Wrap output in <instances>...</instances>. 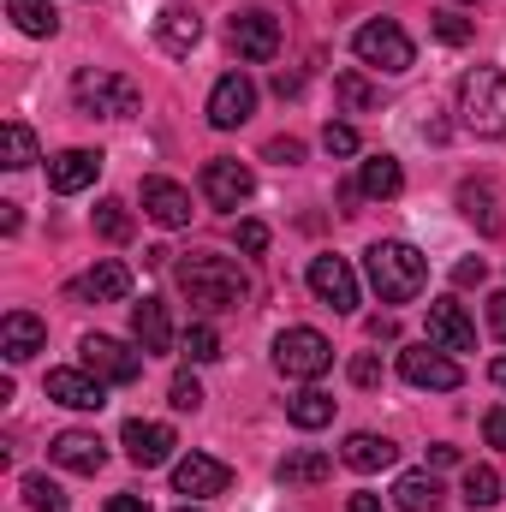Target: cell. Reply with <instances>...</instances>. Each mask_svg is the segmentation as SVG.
I'll use <instances>...</instances> for the list:
<instances>
[{"instance_id":"obj_1","label":"cell","mask_w":506,"mask_h":512,"mask_svg":"<svg viewBox=\"0 0 506 512\" xmlns=\"http://www.w3.org/2000/svg\"><path fill=\"white\" fill-rule=\"evenodd\" d=\"M173 280H179V292L203 310V316H221V310H239L245 298H251V274L233 262V256H215V251H191L179 256V268H173Z\"/></svg>"},{"instance_id":"obj_2","label":"cell","mask_w":506,"mask_h":512,"mask_svg":"<svg viewBox=\"0 0 506 512\" xmlns=\"http://www.w3.org/2000/svg\"><path fill=\"white\" fill-rule=\"evenodd\" d=\"M364 274H370L381 304H411L429 286V262H423L417 245H405V239H376L364 251Z\"/></svg>"},{"instance_id":"obj_3","label":"cell","mask_w":506,"mask_h":512,"mask_svg":"<svg viewBox=\"0 0 506 512\" xmlns=\"http://www.w3.org/2000/svg\"><path fill=\"white\" fill-rule=\"evenodd\" d=\"M72 102H78V114H90V120H131V114L143 108V90H137V78L114 72V66H84V72L72 78Z\"/></svg>"},{"instance_id":"obj_4","label":"cell","mask_w":506,"mask_h":512,"mask_svg":"<svg viewBox=\"0 0 506 512\" xmlns=\"http://www.w3.org/2000/svg\"><path fill=\"white\" fill-rule=\"evenodd\" d=\"M459 120L477 137H506V72L501 66H471L459 78Z\"/></svg>"},{"instance_id":"obj_5","label":"cell","mask_w":506,"mask_h":512,"mask_svg":"<svg viewBox=\"0 0 506 512\" xmlns=\"http://www.w3.org/2000/svg\"><path fill=\"white\" fill-rule=\"evenodd\" d=\"M274 370H280L286 382H322V376L334 370L328 334H316V328H286V334L274 340Z\"/></svg>"},{"instance_id":"obj_6","label":"cell","mask_w":506,"mask_h":512,"mask_svg":"<svg viewBox=\"0 0 506 512\" xmlns=\"http://www.w3.org/2000/svg\"><path fill=\"white\" fill-rule=\"evenodd\" d=\"M352 54H358L364 66L387 72V78H399V72H411V66H417V48H411V36H405L393 18H370V24L352 36Z\"/></svg>"},{"instance_id":"obj_7","label":"cell","mask_w":506,"mask_h":512,"mask_svg":"<svg viewBox=\"0 0 506 512\" xmlns=\"http://www.w3.org/2000/svg\"><path fill=\"white\" fill-rule=\"evenodd\" d=\"M78 352H84V370L102 376L108 387H131L143 376V358H149V352H131L126 340H114V334H84Z\"/></svg>"},{"instance_id":"obj_8","label":"cell","mask_w":506,"mask_h":512,"mask_svg":"<svg viewBox=\"0 0 506 512\" xmlns=\"http://www.w3.org/2000/svg\"><path fill=\"white\" fill-rule=\"evenodd\" d=\"M399 376L411 387H423V393H453V387L465 382V370L453 364V352H441V346H405L399 352Z\"/></svg>"},{"instance_id":"obj_9","label":"cell","mask_w":506,"mask_h":512,"mask_svg":"<svg viewBox=\"0 0 506 512\" xmlns=\"http://www.w3.org/2000/svg\"><path fill=\"white\" fill-rule=\"evenodd\" d=\"M227 42H233L239 60H256V66H262V60L280 54V18H274L268 6H245V12H233Z\"/></svg>"},{"instance_id":"obj_10","label":"cell","mask_w":506,"mask_h":512,"mask_svg":"<svg viewBox=\"0 0 506 512\" xmlns=\"http://www.w3.org/2000/svg\"><path fill=\"white\" fill-rule=\"evenodd\" d=\"M310 292L334 310V316H352L358 310V274H352V262L346 256H310Z\"/></svg>"},{"instance_id":"obj_11","label":"cell","mask_w":506,"mask_h":512,"mask_svg":"<svg viewBox=\"0 0 506 512\" xmlns=\"http://www.w3.org/2000/svg\"><path fill=\"white\" fill-rule=\"evenodd\" d=\"M251 191H256V173L245 161H233V155L203 161V197L215 209H239V203H251Z\"/></svg>"},{"instance_id":"obj_12","label":"cell","mask_w":506,"mask_h":512,"mask_svg":"<svg viewBox=\"0 0 506 512\" xmlns=\"http://www.w3.org/2000/svg\"><path fill=\"white\" fill-rule=\"evenodd\" d=\"M256 114V84L245 72H227V78H215V90H209V126L215 131H233L245 126Z\"/></svg>"},{"instance_id":"obj_13","label":"cell","mask_w":506,"mask_h":512,"mask_svg":"<svg viewBox=\"0 0 506 512\" xmlns=\"http://www.w3.org/2000/svg\"><path fill=\"white\" fill-rule=\"evenodd\" d=\"M120 447H126V459L137 471H155V465H167L173 459V429L167 423H149V417H131L126 429H120Z\"/></svg>"},{"instance_id":"obj_14","label":"cell","mask_w":506,"mask_h":512,"mask_svg":"<svg viewBox=\"0 0 506 512\" xmlns=\"http://www.w3.org/2000/svg\"><path fill=\"white\" fill-rule=\"evenodd\" d=\"M429 346H441V352H477V322L465 316L459 298H435L429 304Z\"/></svg>"},{"instance_id":"obj_15","label":"cell","mask_w":506,"mask_h":512,"mask_svg":"<svg viewBox=\"0 0 506 512\" xmlns=\"http://www.w3.org/2000/svg\"><path fill=\"white\" fill-rule=\"evenodd\" d=\"M42 393H48L54 405H72V411H102V405H108V382L90 376V370H48Z\"/></svg>"},{"instance_id":"obj_16","label":"cell","mask_w":506,"mask_h":512,"mask_svg":"<svg viewBox=\"0 0 506 512\" xmlns=\"http://www.w3.org/2000/svg\"><path fill=\"white\" fill-rule=\"evenodd\" d=\"M48 459L60 465V471H78V477H96L102 465H108V447L90 435V429H66V435H54L48 441Z\"/></svg>"},{"instance_id":"obj_17","label":"cell","mask_w":506,"mask_h":512,"mask_svg":"<svg viewBox=\"0 0 506 512\" xmlns=\"http://www.w3.org/2000/svg\"><path fill=\"white\" fill-rule=\"evenodd\" d=\"M102 179V155L96 149H60L54 161H48V185L60 191V197H78V191H90Z\"/></svg>"},{"instance_id":"obj_18","label":"cell","mask_w":506,"mask_h":512,"mask_svg":"<svg viewBox=\"0 0 506 512\" xmlns=\"http://www.w3.org/2000/svg\"><path fill=\"white\" fill-rule=\"evenodd\" d=\"M143 215L155 227H191V191L155 173V179H143Z\"/></svg>"},{"instance_id":"obj_19","label":"cell","mask_w":506,"mask_h":512,"mask_svg":"<svg viewBox=\"0 0 506 512\" xmlns=\"http://www.w3.org/2000/svg\"><path fill=\"white\" fill-rule=\"evenodd\" d=\"M227 483H233V471H227L215 453H191V459H179V465H173V489H179V495H191V501L221 495Z\"/></svg>"},{"instance_id":"obj_20","label":"cell","mask_w":506,"mask_h":512,"mask_svg":"<svg viewBox=\"0 0 506 512\" xmlns=\"http://www.w3.org/2000/svg\"><path fill=\"white\" fill-rule=\"evenodd\" d=\"M459 209H465V221H471L483 239H501V233H506L501 197H495V185H489V179H465V185H459Z\"/></svg>"},{"instance_id":"obj_21","label":"cell","mask_w":506,"mask_h":512,"mask_svg":"<svg viewBox=\"0 0 506 512\" xmlns=\"http://www.w3.org/2000/svg\"><path fill=\"white\" fill-rule=\"evenodd\" d=\"M42 346H48V322H42V316L12 310V316L0 322V352H6V364H24V358H36Z\"/></svg>"},{"instance_id":"obj_22","label":"cell","mask_w":506,"mask_h":512,"mask_svg":"<svg viewBox=\"0 0 506 512\" xmlns=\"http://www.w3.org/2000/svg\"><path fill=\"white\" fill-rule=\"evenodd\" d=\"M131 340H137V352H173V316L161 298L131 304Z\"/></svg>"},{"instance_id":"obj_23","label":"cell","mask_w":506,"mask_h":512,"mask_svg":"<svg viewBox=\"0 0 506 512\" xmlns=\"http://www.w3.org/2000/svg\"><path fill=\"white\" fill-rule=\"evenodd\" d=\"M155 42L167 48V54H191L197 42H203V18L191 12V6H161V18H155Z\"/></svg>"},{"instance_id":"obj_24","label":"cell","mask_w":506,"mask_h":512,"mask_svg":"<svg viewBox=\"0 0 506 512\" xmlns=\"http://www.w3.org/2000/svg\"><path fill=\"white\" fill-rule=\"evenodd\" d=\"M399 459V447L387 441V435H376V429H358V435H346V447H340V465H352V471H387Z\"/></svg>"},{"instance_id":"obj_25","label":"cell","mask_w":506,"mask_h":512,"mask_svg":"<svg viewBox=\"0 0 506 512\" xmlns=\"http://www.w3.org/2000/svg\"><path fill=\"white\" fill-rule=\"evenodd\" d=\"M274 477H280L286 489H316V483H328V477H334V459H328V453H316V447H298V453H286V459L274 465Z\"/></svg>"},{"instance_id":"obj_26","label":"cell","mask_w":506,"mask_h":512,"mask_svg":"<svg viewBox=\"0 0 506 512\" xmlns=\"http://www.w3.org/2000/svg\"><path fill=\"white\" fill-rule=\"evenodd\" d=\"M131 292V268L126 262H96L78 286H72V298H96V304H120Z\"/></svg>"},{"instance_id":"obj_27","label":"cell","mask_w":506,"mask_h":512,"mask_svg":"<svg viewBox=\"0 0 506 512\" xmlns=\"http://www.w3.org/2000/svg\"><path fill=\"white\" fill-rule=\"evenodd\" d=\"M358 191L376 197V203H393V197L405 191V167H399L393 155H364V167H358Z\"/></svg>"},{"instance_id":"obj_28","label":"cell","mask_w":506,"mask_h":512,"mask_svg":"<svg viewBox=\"0 0 506 512\" xmlns=\"http://www.w3.org/2000/svg\"><path fill=\"white\" fill-rule=\"evenodd\" d=\"M286 417H292L298 429H328V423H334V393H322V387H298V393L286 399Z\"/></svg>"},{"instance_id":"obj_29","label":"cell","mask_w":506,"mask_h":512,"mask_svg":"<svg viewBox=\"0 0 506 512\" xmlns=\"http://www.w3.org/2000/svg\"><path fill=\"white\" fill-rule=\"evenodd\" d=\"M393 507L399 512H435L441 507V483H435L429 471H405V477L393 483Z\"/></svg>"},{"instance_id":"obj_30","label":"cell","mask_w":506,"mask_h":512,"mask_svg":"<svg viewBox=\"0 0 506 512\" xmlns=\"http://www.w3.org/2000/svg\"><path fill=\"white\" fill-rule=\"evenodd\" d=\"M6 12H12V24H18L24 36H54V30H60V12H54L48 0H6Z\"/></svg>"},{"instance_id":"obj_31","label":"cell","mask_w":506,"mask_h":512,"mask_svg":"<svg viewBox=\"0 0 506 512\" xmlns=\"http://www.w3.org/2000/svg\"><path fill=\"white\" fill-rule=\"evenodd\" d=\"M18 495H24L30 512H66V489H60L54 477H42V471H30V477L18 483Z\"/></svg>"},{"instance_id":"obj_32","label":"cell","mask_w":506,"mask_h":512,"mask_svg":"<svg viewBox=\"0 0 506 512\" xmlns=\"http://www.w3.org/2000/svg\"><path fill=\"white\" fill-rule=\"evenodd\" d=\"M36 161H42L36 131L24 126V120H6V167H12V173H24V167H36Z\"/></svg>"},{"instance_id":"obj_33","label":"cell","mask_w":506,"mask_h":512,"mask_svg":"<svg viewBox=\"0 0 506 512\" xmlns=\"http://www.w3.org/2000/svg\"><path fill=\"white\" fill-rule=\"evenodd\" d=\"M465 507H501V471L495 465H471L465 471Z\"/></svg>"},{"instance_id":"obj_34","label":"cell","mask_w":506,"mask_h":512,"mask_svg":"<svg viewBox=\"0 0 506 512\" xmlns=\"http://www.w3.org/2000/svg\"><path fill=\"white\" fill-rule=\"evenodd\" d=\"M96 233H102L108 245H126L131 239V209L120 197H102V203H96Z\"/></svg>"},{"instance_id":"obj_35","label":"cell","mask_w":506,"mask_h":512,"mask_svg":"<svg viewBox=\"0 0 506 512\" xmlns=\"http://www.w3.org/2000/svg\"><path fill=\"white\" fill-rule=\"evenodd\" d=\"M334 96L346 102V114H364V108L376 102V84H370L364 72H340V78H334Z\"/></svg>"},{"instance_id":"obj_36","label":"cell","mask_w":506,"mask_h":512,"mask_svg":"<svg viewBox=\"0 0 506 512\" xmlns=\"http://www.w3.org/2000/svg\"><path fill=\"white\" fill-rule=\"evenodd\" d=\"M429 30H435L447 48H465V42L477 36V24H471V18H459V12H429Z\"/></svg>"},{"instance_id":"obj_37","label":"cell","mask_w":506,"mask_h":512,"mask_svg":"<svg viewBox=\"0 0 506 512\" xmlns=\"http://www.w3.org/2000/svg\"><path fill=\"white\" fill-rule=\"evenodd\" d=\"M185 358H191V364H215V358H221V334H215L209 322H197V328L185 334Z\"/></svg>"},{"instance_id":"obj_38","label":"cell","mask_w":506,"mask_h":512,"mask_svg":"<svg viewBox=\"0 0 506 512\" xmlns=\"http://www.w3.org/2000/svg\"><path fill=\"white\" fill-rule=\"evenodd\" d=\"M322 149L328 155H358V131L346 126V120H328L322 126Z\"/></svg>"},{"instance_id":"obj_39","label":"cell","mask_w":506,"mask_h":512,"mask_svg":"<svg viewBox=\"0 0 506 512\" xmlns=\"http://www.w3.org/2000/svg\"><path fill=\"white\" fill-rule=\"evenodd\" d=\"M167 405H173V411H197V405H203V387H197V376H173Z\"/></svg>"},{"instance_id":"obj_40","label":"cell","mask_w":506,"mask_h":512,"mask_svg":"<svg viewBox=\"0 0 506 512\" xmlns=\"http://www.w3.org/2000/svg\"><path fill=\"white\" fill-rule=\"evenodd\" d=\"M233 239H239V251H245V256L268 251V227H262V221H239V227H233Z\"/></svg>"},{"instance_id":"obj_41","label":"cell","mask_w":506,"mask_h":512,"mask_svg":"<svg viewBox=\"0 0 506 512\" xmlns=\"http://www.w3.org/2000/svg\"><path fill=\"white\" fill-rule=\"evenodd\" d=\"M262 155H268V161H280V167H298V161H304V143H298V137H274Z\"/></svg>"},{"instance_id":"obj_42","label":"cell","mask_w":506,"mask_h":512,"mask_svg":"<svg viewBox=\"0 0 506 512\" xmlns=\"http://www.w3.org/2000/svg\"><path fill=\"white\" fill-rule=\"evenodd\" d=\"M483 274H489V262H483V256H465V262L453 268V286H483Z\"/></svg>"},{"instance_id":"obj_43","label":"cell","mask_w":506,"mask_h":512,"mask_svg":"<svg viewBox=\"0 0 506 512\" xmlns=\"http://www.w3.org/2000/svg\"><path fill=\"white\" fill-rule=\"evenodd\" d=\"M381 382V364L364 352V358H352V387H376Z\"/></svg>"},{"instance_id":"obj_44","label":"cell","mask_w":506,"mask_h":512,"mask_svg":"<svg viewBox=\"0 0 506 512\" xmlns=\"http://www.w3.org/2000/svg\"><path fill=\"white\" fill-rule=\"evenodd\" d=\"M483 435H489V447H501L506 453V405H495V411L483 417Z\"/></svg>"},{"instance_id":"obj_45","label":"cell","mask_w":506,"mask_h":512,"mask_svg":"<svg viewBox=\"0 0 506 512\" xmlns=\"http://www.w3.org/2000/svg\"><path fill=\"white\" fill-rule=\"evenodd\" d=\"M489 334H495V340H506V292H495V298H489Z\"/></svg>"},{"instance_id":"obj_46","label":"cell","mask_w":506,"mask_h":512,"mask_svg":"<svg viewBox=\"0 0 506 512\" xmlns=\"http://www.w3.org/2000/svg\"><path fill=\"white\" fill-rule=\"evenodd\" d=\"M108 512H149V501H143V495H114Z\"/></svg>"},{"instance_id":"obj_47","label":"cell","mask_w":506,"mask_h":512,"mask_svg":"<svg viewBox=\"0 0 506 512\" xmlns=\"http://www.w3.org/2000/svg\"><path fill=\"white\" fill-rule=\"evenodd\" d=\"M298 90H304V78H298V72H280V78H274V96H298Z\"/></svg>"},{"instance_id":"obj_48","label":"cell","mask_w":506,"mask_h":512,"mask_svg":"<svg viewBox=\"0 0 506 512\" xmlns=\"http://www.w3.org/2000/svg\"><path fill=\"white\" fill-rule=\"evenodd\" d=\"M429 465H459V447H447V441H441V447H429Z\"/></svg>"},{"instance_id":"obj_49","label":"cell","mask_w":506,"mask_h":512,"mask_svg":"<svg viewBox=\"0 0 506 512\" xmlns=\"http://www.w3.org/2000/svg\"><path fill=\"white\" fill-rule=\"evenodd\" d=\"M346 512H387V507H381L376 495H352V501H346Z\"/></svg>"},{"instance_id":"obj_50","label":"cell","mask_w":506,"mask_h":512,"mask_svg":"<svg viewBox=\"0 0 506 512\" xmlns=\"http://www.w3.org/2000/svg\"><path fill=\"white\" fill-rule=\"evenodd\" d=\"M0 233H18V203H0Z\"/></svg>"},{"instance_id":"obj_51","label":"cell","mask_w":506,"mask_h":512,"mask_svg":"<svg viewBox=\"0 0 506 512\" xmlns=\"http://www.w3.org/2000/svg\"><path fill=\"white\" fill-rule=\"evenodd\" d=\"M370 340H393V316H376L370 322Z\"/></svg>"},{"instance_id":"obj_52","label":"cell","mask_w":506,"mask_h":512,"mask_svg":"<svg viewBox=\"0 0 506 512\" xmlns=\"http://www.w3.org/2000/svg\"><path fill=\"white\" fill-rule=\"evenodd\" d=\"M489 382H495V387H506V358H495V364H489Z\"/></svg>"},{"instance_id":"obj_53","label":"cell","mask_w":506,"mask_h":512,"mask_svg":"<svg viewBox=\"0 0 506 512\" xmlns=\"http://www.w3.org/2000/svg\"><path fill=\"white\" fill-rule=\"evenodd\" d=\"M179 512H203V507H179Z\"/></svg>"},{"instance_id":"obj_54","label":"cell","mask_w":506,"mask_h":512,"mask_svg":"<svg viewBox=\"0 0 506 512\" xmlns=\"http://www.w3.org/2000/svg\"><path fill=\"white\" fill-rule=\"evenodd\" d=\"M465 6H483V0H465Z\"/></svg>"}]
</instances>
